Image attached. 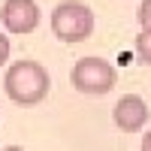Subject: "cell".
<instances>
[{
	"instance_id": "obj_1",
	"label": "cell",
	"mask_w": 151,
	"mask_h": 151,
	"mask_svg": "<svg viewBox=\"0 0 151 151\" xmlns=\"http://www.w3.org/2000/svg\"><path fill=\"white\" fill-rule=\"evenodd\" d=\"M48 88H52V79H48V70L40 60H15L6 70V79H3L6 97L24 109L42 103L48 97Z\"/></svg>"
},
{
	"instance_id": "obj_2",
	"label": "cell",
	"mask_w": 151,
	"mask_h": 151,
	"mask_svg": "<svg viewBox=\"0 0 151 151\" xmlns=\"http://www.w3.org/2000/svg\"><path fill=\"white\" fill-rule=\"evenodd\" d=\"M94 9L82 0H60L52 9V33L60 42H85L94 33Z\"/></svg>"
},
{
	"instance_id": "obj_3",
	"label": "cell",
	"mask_w": 151,
	"mask_h": 151,
	"mask_svg": "<svg viewBox=\"0 0 151 151\" xmlns=\"http://www.w3.org/2000/svg\"><path fill=\"white\" fill-rule=\"evenodd\" d=\"M70 79H73V88L79 94L100 97V94H109L112 88H115L118 73H115V67H112L106 58H79Z\"/></svg>"
},
{
	"instance_id": "obj_4",
	"label": "cell",
	"mask_w": 151,
	"mask_h": 151,
	"mask_svg": "<svg viewBox=\"0 0 151 151\" xmlns=\"http://www.w3.org/2000/svg\"><path fill=\"white\" fill-rule=\"evenodd\" d=\"M40 6L33 0H6L0 6V21L9 33H33L40 27Z\"/></svg>"
},
{
	"instance_id": "obj_5",
	"label": "cell",
	"mask_w": 151,
	"mask_h": 151,
	"mask_svg": "<svg viewBox=\"0 0 151 151\" xmlns=\"http://www.w3.org/2000/svg\"><path fill=\"white\" fill-rule=\"evenodd\" d=\"M148 118H151V109L139 94H124L115 103V109H112V121L124 133H139L148 124Z\"/></svg>"
},
{
	"instance_id": "obj_6",
	"label": "cell",
	"mask_w": 151,
	"mask_h": 151,
	"mask_svg": "<svg viewBox=\"0 0 151 151\" xmlns=\"http://www.w3.org/2000/svg\"><path fill=\"white\" fill-rule=\"evenodd\" d=\"M133 45H136V58H139L142 64L151 67V30L142 27L139 33H136V42H133Z\"/></svg>"
},
{
	"instance_id": "obj_7",
	"label": "cell",
	"mask_w": 151,
	"mask_h": 151,
	"mask_svg": "<svg viewBox=\"0 0 151 151\" xmlns=\"http://www.w3.org/2000/svg\"><path fill=\"white\" fill-rule=\"evenodd\" d=\"M136 18H139V24H142L145 30H151V0H142V3H139Z\"/></svg>"
},
{
	"instance_id": "obj_8",
	"label": "cell",
	"mask_w": 151,
	"mask_h": 151,
	"mask_svg": "<svg viewBox=\"0 0 151 151\" xmlns=\"http://www.w3.org/2000/svg\"><path fill=\"white\" fill-rule=\"evenodd\" d=\"M9 52H12V45H9V36H6L3 30H0V67H3L6 60H9Z\"/></svg>"
},
{
	"instance_id": "obj_9",
	"label": "cell",
	"mask_w": 151,
	"mask_h": 151,
	"mask_svg": "<svg viewBox=\"0 0 151 151\" xmlns=\"http://www.w3.org/2000/svg\"><path fill=\"white\" fill-rule=\"evenodd\" d=\"M142 151H151V130H145V139H142Z\"/></svg>"
},
{
	"instance_id": "obj_10",
	"label": "cell",
	"mask_w": 151,
	"mask_h": 151,
	"mask_svg": "<svg viewBox=\"0 0 151 151\" xmlns=\"http://www.w3.org/2000/svg\"><path fill=\"white\" fill-rule=\"evenodd\" d=\"M3 151H24L21 145H9V148H3Z\"/></svg>"
}]
</instances>
